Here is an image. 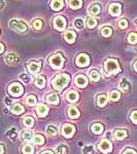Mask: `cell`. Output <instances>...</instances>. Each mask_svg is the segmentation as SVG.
<instances>
[{
  "label": "cell",
  "instance_id": "obj_1",
  "mask_svg": "<svg viewBox=\"0 0 137 154\" xmlns=\"http://www.w3.org/2000/svg\"><path fill=\"white\" fill-rule=\"evenodd\" d=\"M69 80H70V78H69L68 74L61 73V74H58V75L53 79L52 85H53L54 88L57 89V91H62V89L68 84Z\"/></svg>",
  "mask_w": 137,
  "mask_h": 154
},
{
  "label": "cell",
  "instance_id": "obj_2",
  "mask_svg": "<svg viewBox=\"0 0 137 154\" xmlns=\"http://www.w3.org/2000/svg\"><path fill=\"white\" fill-rule=\"evenodd\" d=\"M104 68H105V71L109 74H116L119 72V65L118 61L113 59L106 60L104 63Z\"/></svg>",
  "mask_w": 137,
  "mask_h": 154
},
{
  "label": "cell",
  "instance_id": "obj_3",
  "mask_svg": "<svg viewBox=\"0 0 137 154\" xmlns=\"http://www.w3.org/2000/svg\"><path fill=\"white\" fill-rule=\"evenodd\" d=\"M49 64H51V66L53 67V68L61 69L62 66H63V64H64V58L60 54H57L52 56L51 58H49Z\"/></svg>",
  "mask_w": 137,
  "mask_h": 154
},
{
  "label": "cell",
  "instance_id": "obj_4",
  "mask_svg": "<svg viewBox=\"0 0 137 154\" xmlns=\"http://www.w3.org/2000/svg\"><path fill=\"white\" fill-rule=\"evenodd\" d=\"M9 27L12 28L14 30H17V31L19 32H26L27 30H28V27H27V25L24 23L23 21H21V20H11V22H9Z\"/></svg>",
  "mask_w": 137,
  "mask_h": 154
},
{
  "label": "cell",
  "instance_id": "obj_5",
  "mask_svg": "<svg viewBox=\"0 0 137 154\" xmlns=\"http://www.w3.org/2000/svg\"><path fill=\"white\" fill-rule=\"evenodd\" d=\"M23 91H24L23 86L18 82H14L8 86V93L12 97H20L23 94Z\"/></svg>",
  "mask_w": 137,
  "mask_h": 154
},
{
  "label": "cell",
  "instance_id": "obj_6",
  "mask_svg": "<svg viewBox=\"0 0 137 154\" xmlns=\"http://www.w3.org/2000/svg\"><path fill=\"white\" fill-rule=\"evenodd\" d=\"M53 25H54L55 29L62 31V30H64L66 28V20L62 16L55 17L54 21H53Z\"/></svg>",
  "mask_w": 137,
  "mask_h": 154
},
{
  "label": "cell",
  "instance_id": "obj_7",
  "mask_svg": "<svg viewBox=\"0 0 137 154\" xmlns=\"http://www.w3.org/2000/svg\"><path fill=\"white\" fill-rule=\"evenodd\" d=\"M75 64L78 67H81V68H83V67L89 66V64H90V58H89V56H88V54H78V58H76V60H75Z\"/></svg>",
  "mask_w": 137,
  "mask_h": 154
},
{
  "label": "cell",
  "instance_id": "obj_8",
  "mask_svg": "<svg viewBox=\"0 0 137 154\" xmlns=\"http://www.w3.org/2000/svg\"><path fill=\"white\" fill-rule=\"evenodd\" d=\"M98 149L102 153H108L111 151L113 146H111V143L109 142L107 139H103V140H101L100 143L98 144Z\"/></svg>",
  "mask_w": 137,
  "mask_h": 154
},
{
  "label": "cell",
  "instance_id": "obj_9",
  "mask_svg": "<svg viewBox=\"0 0 137 154\" xmlns=\"http://www.w3.org/2000/svg\"><path fill=\"white\" fill-rule=\"evenodd\" d=\"M61 131H62V135L65 137V138H70L74 134V131H75V128H74V126L70 125V123H64V125H62Z\"/></svg>",
  "mask_w": 137,
  "mask_h": 154
},
{
  "label": "cell",
  "instance_id": "obj_10",
  "mask_svg": "<svg viewBox=\"0 0 137 154\" xmlns=\"http://www.w3.org/2000/svg\"><path fill=\"white\" fill-rule=\"evenodd\" d=\"M74 83H75L76 86H78V88H86L87 84H88V79H87V77L83 75V74H79L75 77V79H74Z\"/></svg>",
  "mask_w": 137,
  "mask_h": 154
},
{
  "label": "cell",
  "instance_id": "obj_11",
  "mask_svg": "<svg viewBox=\"0 0 137 154\" xmlns=\"http://www.w3.org/2000/svg\"><path fill=\"white\" fill-rule=\"evenodd\" d=\"M121 9H122V6L119 3H113V4H110V6H109L108 11L111 16L119 17V14H121Z\"/></svg>",
  "mask_w": 137,
  "mask_h": 154
},
{
  "label": "cell",
  "instance_id": "obj_12",
  "mask_svg": "<svg viewBox=\"0 0 137 154\" xmlns=\"http://www.w3.org/2000/svg\"><path fill=\"white\" fill-rule=\"evenodd\" d=\"M41 67V62H33L31 61L28 64V70L31 74H36Z\"/></svg>",
  "mask_w": 137,
  "mask_h": 154
},
{
  "label": "cell",
  "instance_id": "obj_13",
  "mask_svg": "<svg viewBox=\"0 0 137 154\" xmlns=\"http://www.w3.org/2000/svg\"><path fill=\"white\" fill-rule=\"evenodd\" d=\"M36 113L39 117H44V116L48 115L49 113V108L44 104H39L36 107Z\"/></svg>",
  "mask_w": 137,
  "mask_h": 154
},
{
  "label": "cell",
  "instance_id": "obj_14",
  "mask_svg": "<svg viewBox=\"0 0 137 154\" xmlns=\"http://www.w3.org/2000/svg\"><path fill=\"white\" fill-rule=\"evenodd\" d=\"M19 61H20L19 57L14 54H8L5 57V62L8 65H17L19 63Z\"/></svg>",
  "mask_w": 137,
  "mask_h": 154
},
{
  "label": "cell",
  "instance_id": "obj_15",
  "mask_svg": "<svg viewBox=\"0 0 137 154\" xmlns=\"http://www.w3.org/2000/svg\"><path fill=\"white\" fill-rule=\"evenodd\" d=\"M75 37H76V34L74 33L72 30H68L64 33V39L68 42V43H73L74 40H75Z\"/></svg>",
  "mask_w": 137,
  "mask_h": 154
},
{
  "label": "cell",
  "instance_id": "obj_16",
  "mask_svg": "<svg viewBox=\"0 0 137 154\" xmlns=\"http://www.w3.org/2000/svg\"><path fill=\"white\" fill-rule=\"evenodd\" d=\"M78 91H68L67 93V95H66V99H67V101H69V102H71V103H73V102H76L78 100Z\"/></svg>",
  "mask_w": 137,
  "mask_h": 154
},
{
  "label": "cell",
  "instance_id": "obj_17",
  "mask_svg": "<svg viewBox=\"0 0 137 154\" xmlns=\"http://www.w3.org/2000/svg\"><path fill=\"white\" fill-rule=\"evenodd\" d=\"M100 11H101V6L98 3H94L92 5H90L89 7V12L92 16H97V14H99Z\"/></svg>",
  "mask_w": 137,
  "mask_h": 154
},
{
  "label": "cell",
  "instance_id": "obj_18",
  "mask_svg": "<svg viewBox=\"0 0 137 154\" xmlns=\"http://www.w3.org/2000/svg\"><path fill=\"white\" fill-rule=\"evenodd\" d=\"M68 115H69V117L72 118V119L78 118L79 117V111H78V109L76 108V107H74V106L69 107V109H68Z\"/></svg>",
  "mask_w": 137,
  "mask_h": 154
},
{
  "label": "cell",
  "instance_id": "obj_19",
  "mask_svg": "<svg viewBox=\"0 0 137 154\" xmlns=\"http://www.w3.org/2000/svg\"><path fill=\"white\" fill-rule=\"evenodd\" d=\"M107 96L105 95V94H101V95H99L97 97V105L99 107H103L106 105V103H107Z\"/></svg>",
  "mask_w": 137,
  "mask_h": 154
},
{
  "label": "cell",
  "instance_id": "obj_20",
  "mask_svg": "<svg viewBox=\"0 0 137 154\" xmlns=\"http://www.w3.org/2000/svg\"><path fill=\"white\" fill-rule=\"evenodd\" d=\"M91 130L95 135H100L102 131H103V125H102L101 123H94V125L91 126Z\"/></svg>",
  "mask_w": 137,
  "mask_h": 154
},
{
  "label": "cell",
  "instance_id": "obj_21",
  "mask_svg": "<svg viewBox=\"0 0 137 154\" xmlns=\"http://www.w3.org/2000/svg\"><path fill=\"white\" fill-rule=\"evenodd\" d=\"M46 102L51 104H58L59 103V97L56 95V94H49L48 96L46 97Z\"/></svg>",
  "mask_w": 137,
  "mask_h": 154
},
{
  "label": "cell",
  "instance_id": "obj_22",
  "mask_svg": "<svg viewBox=\"0 0 137 154\" xmlns=\"http://www.w3.org/2000/svg\"><path fill=\"white\" fill-rule=\"evenodd\" d=\"M6 135L11 140H16L17 139V136H18V131H17L16 128H11L8 131H6Z\"/></svg>",
  "mask_w": 137,
  "mask_h": 154
},
{
  "label": "cell",
  "instance_id": "obj_23",
  "mask_svg": "<svg viewBox=\"0 0 137 154\" xmlns=\"http://www.w3.org/2000/svg\"><path fill=\"white\" fill-rule=\"evenodd\" d=\"M89 75H90V78H91L93 81H95V82H97V81H99V80H100V78H101L100 73H99V72L97 71V70H92V71H90Z\"/></svg>",
  "mask_w": 137,
  "mask_h": 154
},
{
  "label": "cell",
  "instance_id": "obj_24",
  "mask_svg": "<svg viewBox=\"0 0 137 154\" xmlns=\"http://www.w3.org/2000/svg\"><path fill=\"white\" fill-rule=\"evenodd\" d=\"M21 138H22V140L25 141V142H29V141L32 140V133L30 131H22Z\"/></svg>",
  "mask_w": 137,
  "mask_h": 154
},
{
  "label": "cell",
  "instance_id": "obj_25",
  "mask_svg": "<svg viewBox=\"0 0 137 154\" xmlns=\"http://www.w3.org/2000/svg\"><path fill=\"white\" fill-rule=\"evenodd\" d=\"M11 112L14 113V114H17V115H19V114H22V113L24 112V107L21 106L20 104H16V105L12 106Z\"/></svg>",
  "mask_w": 137,
  "mask_h": 154
},
{
  "label": "cell",
  "instance_id": "obj_26",
  "mask_svg": "<svg viewBox=\"0 0 137 154\" xmlns=\"http://www.w3.org/2000/svg\"><path fill=\"white\" fill-rule=\"evenodd\" d=\"M114 137L118 140H123V139H125L127 137V131L124 130H116L114 131Z\"/></svg>",
  "mask_w": 137,
  "mask_h": 154
},
{
  "label": "cell",
  "instance_id": "obj_27",
  "mask_svg": "<svg viewBox=\"0 0 137 154\" xmlns=\"http://www.w3.org/2000/svg\"><path fill=\"white\" fill-rule=\"evenodd\" d=\"M35 85L39 88H43L46 85V78L43 76H38L35 80Z\"/></svg>",
  "mask_w": 137,
  "mask_h": 154
},
{
  "label": "cell",
  "instance_id": "obj_28",
  "mask_svg": "<svg viewBox=\"0 0 137 154\" xmlns=\"http://www.w3.org/2000/svg\"><path fill=\"white\" fill-rule=\"evenodd\" d=\"M111 34H113V30H111L110 27L105 26L101 29V35L103 37H110Z\"/></svg>",
  "mask_w": 137,
  "mask_h": 154
},
{
  "label": "cell",
  "instance_id": "obj_29",
  "mask_svg": "<svg viewBox=\"0 0 137 154\" xmlns=\"http://www.w3.org/2000/svg\"><path fill=\"white\" fill-rule=\"evenodd\" d=\"M22 152L23 154H34V148L30 144H26L22 148Z\"/></svg>",
  "mask_w": 137,
  "mask_h": 154
},
{
  "label": "cell",
  "instance_id": "obj_30",
  "mask_svg": "<svg viewBox=\"0 0 137 154\" xmlns=\"http://www.w3.org/2000/svg\"><path fill=\"white\" fill-rule=\"evenodd\" d=\"M119 88L123 91H128L130 89V83L126 80V79H123V80L119 82Z\"/></svg>",
  "mask_w": 137,
  "mask_h": 154
},
{
  "label": "cell",
  "instance_id": "obj_31",
  "mask_svg": "<svg viewBox=\"0 0 137 154\" xmlns=\"http://www.w3.org/2000/svg\"><path fill=\"white\" fill-rule=\"evenodd\" d=\"M62 6H63V1H57V0H55V1H52L51 3V7L54 11H60L62 8Z\"/></svg>",
  "mask_w": 137,
  "mask_h": 154
},
{
  "label": "cell",
  "instance_id": "obj_32",
  "mask_svg": "<svg viewBox=\"0 0 137 154\" xmlns=\"http://www.w3.org/2000/svg\"><path fill=\"white\" fill-rule=\"evenodd\" d=\"M128 42L131 44H136L137 43V33H135V32H131V33H129Z\"/></svg>",
  "mask_w": 137,
  "mask_h": 154
},
{
  "label": "cell",
  "instance_id": "obj_33",
  "mask_svg": "<svg viewBox=\"0 0 137 154\" xmlns=\"http://www.w3.org/2000/svg\"><path fill=\"white\" fill-rule=\"evenodd\" d=\"M96 25H97L96 19L92 18V17H89V18L87 19V26H88V28L93 29V28H95V27H96Z\"/></svg>",
  "mask_w": 137,
  "mask_h": 154
},
{
  "label": "cell",
  "instance_id": "obj_34",
  "mask_svg": "<svg viewBox=\"0 0 137 154\" xmlns=\"http://www.w3.org/2000/svg\"><path fill=\"white\" fill-rule=\"evenodd\" d=\"M44 138L41 135H35L33 138V142L37 144V145H43L44 144Z\"/></svg>",
  "mask_w": 137,
  "mask_h": 154
},
{
  "label": "cell",
  "instance_id": "obj_35",
  "mask_svg": "<svg viewBox=\"0 0 137 154\" xmlns=\"http://www.w3.org/2000/svg\"><path fill=\"white\" fill-rule=\"evenodd\" d=\"M36 102H37L36 97H35V96H33V95L28 96V97H27V99H26V103L28 104L29 106H33V105H35Z\"/></svg>",
  "mask_w": 137,
  "mask_h": 154
},
{
  "label": "cell",
  "instance_id": "obj_36",
  "mask_svg": "<svg viewBox=\"0 0 137 154\" xmlns=\"http://www.w3.org/2000/svg\"><path fill=\"white\" fill-rule=\"evenodd\" d=\"M23 123H24L25 126H27V128H30V126L33 125L34 120H33V118H32V117H30V116H27V117H25L23 119Z\"/></svg>",
  "mask_w": 137,
  "mask_h": 154
},
{
  "label": "cell",
  "instance_id": "obj_37",
  "mask_svg": "<svg viewBox=\"0 0 137 154\" xmlns=\"http://www.w3.org/2000/svg\"><path fill=\"white\" fill-rule=\"evenodd\" d=\"M56 152L57 154H67L68 153V148L65 145H60L59 147H57Z\"/></svg>",
  "mask_w": 137,
  "mask_h": 154
},
{
  "label": "cell",
  "instance_id": "obj_38",
  "mask_svg": "<svg viewBox=\"0 0 137 154\" xmlns=\"http://www.w3.org/2000/svg\"><path fill=\"white\" fill-rule=\"evenodd\" d=\"M81 4H83L81 1H69V5H70L71 8H73V9L81 8Z\"/></svg>",
  "mask_w": 137,
  "mask_h": 154
},
{
  "label": "cell",
  "instance_id": "obj_39",
  "mask_svg": "<svg viewBox=\"0 0 137 154\" xmlns=\"http://www.w3.org/2000/svg\"><path fill=\"white\" fill-rule=\"evenodd\" d=\"M46 133H48L49 136H56L58 131H57V128H55L54 125H49L48 128H46Z\"/></svg>",
  "mask_w": 137,
  "mask_h": 154
},
{
  "label": "cell",
  "instance_id": "obj_40",
  "mask_svg": "<svg viewBox=\"0 0 137 154\" xmlns=\"http://www.w3.org/2000/svg\"><path fill=\"white\" fill-rule=\"evenodd\" d=\"M119 97H121V95H119V93L118 91H113L110 93V99L111 101L116 102V101H119Z\"/></svg>",
  "mask_w": 137,
  "mask_h": 154
},
{
  "label": "cell",
  "instance_id": "obj_41",
  "mask_svg": "<svg viewBox=\"0 0 137 154\" xmlns=\"http://www.w3.org/2000/svg\"><path fill=\"white\" fill-rule=\"evenodd\" d=\"M83 152H84V154H93V153H94V148H93V146H91V145L84 146V149H83Z\"/></svg>",
  "mask_w": 137,
  "mask_h": 154
},
{
  "label": "cell",
  "instance_id": "obj_42",
  "mask_svg": "<svg viewBox=\"0 0 137 154\" xmlns=\"http://www.w3.org/2000/svg\"><path fill=\"white\" fill-rule=\"evenodd\" d=\"M32 27H33L34 29H36V30L41 29V27H42L41 20H35V21H34L33 23H32Z\"/></svg>",
  "mask_w": 137,
  "mask_h": 154
},
{
  "label": "cell",
  "instance_id": "obj_43",
  "mask_svg": "<svg viewBox=\"0 0 137 154\" xmlns=\"http://www.w3.org/2000/svg\"><path fill=\"white\" fill-rule=\"evenodd\" d=\"M74 26H75V28H78V30L83 29L84 28V22H83V20L76 19L75 22H74Z\"/></svg>",
  "mask_w": 137,
  "mask_h": 154
},
{
  "label": "cell",
  "instance_id": "obj_44",
  "mask_svg": "<svg viewBox=\"0 0 137 154\" xmlns=\"http://www.w3.org/2000/svg\"><path fill=\"white\" fill-rule=\"evenodd\" d=\"M119 27L121 29H126L128 27V22H127L126 19H122L119 21Z\"/></svg>",
  "mask_w": 137,
  "mask_h": 154
},
{
  "label": "cell",
  "instance_id": "obj_45",
  "mask_svg": "<svg viewBox=\"0 0 137 154\" xmlns=\"http://www.w3.org/2000/svg\"><path fill=\"white\" fill-rule=\"evenodd\" d=\"M20 79H21V80L25 83H29L30 81H31L29 75H27V74H21V75H20Z\"/></svg>",
  "mask_w": 137,
  "mask_h": 154
},
{
  "label": "cell",
  "instance_id": "obj_46",
  "mask_svg": "<svg viewBox=\"0 0 137 154\" xmlns=\"http://www.w3.org/2000/svg\"><path fill=\"white\" fill-rule=\"evenodd\" d=\"M130 118H131V120H132V122H134L135 125H137V111H133V112L131 113V115H130Z\"/></svg>",
  "mask_w": 137,
  "mask_h": 154
},
{
  "label": "cell",
  "instance_id": "obj_47",
  "mask_svg": "<svg viewBox=\"0 0 137 154\" xmlns=\"http://www.w3.org/2000/svg\"><path fill=\"white\" fill-rule=\"evenodd\" d=\"M124 154H137L133 149H127V150L124 151Z\"/></svg>",
  "mask_w": 137,
  "mask_h": 154
},
{
  "label": "cell",
  "instance_id": "obj_48",
  "mask_svg": "<svg viewBox=\"0 0 137 154\" xmlns=\"http://www.w3.org/2000/svg\"><path fill=\"white\" fill-rule=\"evenodd\" d=\"M4 51V45L2 43H0V54H3Z\"/></svg>",
  "mask_w": 137,
  "mask_h": 154
},
{
  "label": "cell",
  "instance_id": "obj_49",
  "mask_svg": "<svg viewBox=\"0 0 137 154\" xmlns=\"http://www.w3.org/2000/svg\"><path fill=\"white\" fill-rule=\"evenodd\" d=\"M40 154H54V153H53V151H51V150H46V151H43V152H41Z\"/></svg>",
  "mask_w": 137,
  "mask_h": 154
},
{
  "label": "cell",
  "instance_id": "obj_50",
  "mask_svg": "<svg viewBox=\"0 0 137 154\" xmlns=\"http://www.w3.org/2000/svg\"><path fill=\"white\" fill-rule=\"evenodd\" d=\"M0 146H1V152H0V153L3 154L4 153V144L1 143V145H0Z\"/></svg>",
  "mask_w": 137,
  "mask_h": 154
},
{
  "label": "cell",
  "instance_id": "obj_51",
  "mask_svg": "<svg viewBox=\"0 0 137 154\" xmlns=\"http://www.w3.org/2000/svg\"><path fill=\"white\" fill-rule=\"evenodd\" d=\"M5 102H6V104H7V105H9V104L11 103V99H8V98H5Z\"/></svg>",
  "mask_w": 137,
  "mask_h": 154
},
{
  "label": "cell",
  "instance_id": "obj_52",
  "mask_svg": "<svg viewBox=\"0 0 137 154\" xmlns=\"http://www.w3.org/2000/svg\"><path fill=\"white\" fill-rule=\"evenodd\" d=\"M134 69H135V71L137 72V61H135V63H134Z\"/></svg>",
  "mask_w": 137,
  "mask_h": 154
}]
</instances>
